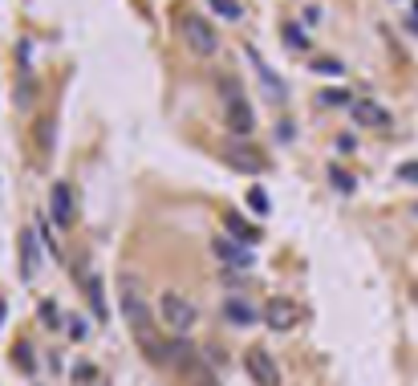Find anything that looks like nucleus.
Returning a JSON list of instances; mask_svg holds the SVG:
<instances>
[{
  "mask_svg": "<svg viewBox=\"0 0 418 386\" xmlns=\"http://www.w3.org/2000/svg\"><path fill=\"white\" fill-rule=\"evenodd\" d=\"M118 305H122V317H126V325H130V338L138 341V350L146 354V362L162 366L167 354H171V346H167V338L159 334V322H155V313H150V305H146L143 289H138L130 276L118 281Z\"/></svg>",
  "mask_w": 418,
  "mask_h": 386,
  "instance_id": "1",
  "label": "nucleus"
},
{
  "mask_svg": "<svg viewBox=\"0 0 418 386\" xmlns=\"http://www.w3.org/2000/svg\"><path fill=\"white\" fill-rule=\"evenodd\" d=\"M167 362H171V370H175L187 386H220V378L203 366V358L195 354V346H187V341H171Z\"/></svg>",
  "mask_w": 418,
  "mask_h": 386,
  "instance_id": "2",
  "label": "nucleus"
},
{
  "mask_svg": "<svg viewBox=\"0 0 418 386\" xmlns=\"http://www.w3.org/2000/svg\"><path fill=\"white\" fill-rule=\"evenodd\" d=\"M159 322L171 329V334H191V325L199 322V313H195V305L183 297V293H175V289H167L159 297Z\"/></svg>",
  "mask_w": 418,
  "mask_h": 386,
  "instance_id": "3",
  "label": "nucleus"
},
{
  "mask_svg": "<svg viewBox=\"0 0 418 386\" xmlns=\"http://www.w3.org/2000/svg\"><path fill=\"white\" fill-rule=\"evenodd\" d=\"M224 102H227V127H232V134L248 139L256 130V114H252V106H248V98H244V90L236 81H224Z\"/></svg>",
  "mask_w": 418,
  "mask_h": 386,
  "instance_id": "4",
  "label": "nucleus"
},
{
  "mask_svg": "<svg viewBox=\"0 0 418 386\" xmlns=\"http://www.w3.org/2000/svg\"><path fill=\"white\" fill-rule=\"evenodd\" d=\"M244 370L252 374L256 386H280V366H276L273 358H268V350H260V346H252V350L244 354Z\"/></svg>",
  "mask_w": 418,
  "mask_h": 386,
  "instance_id": "5",
  "label": "nucleus"
},
{
  "mask_svg": "<svg viewBox=\"0 0 418 386\" xmlns=\"http://www.w3.org/2000/svg\"><path fill=\"white\" fill-rule=\"evenodd\" d=\"M264 322H268V329H292V325L301 322V305L297 301H289V297H268V305H264V313H260Z\"/></svg>",
  "mask_w": 418,
  "mask_h": 386,
  "instance_id": "6",
  "label": "nucleus"
},
{
  "mask_svg": "<svg viewBox=\"0 0 418 386\" xmlns=\"http://www.w3.org/2000/svg\"><path fill=\"white\" fill-rule=\"evenodd\" d=\"M211 252L224 260V264H236V269H252V248L248 244H240V240H227V236H215L211 240Z\"/></svg>",
  "mask_w": 418,
  "mask_h": 386,
  "instance_id": "7",
  "label": "nucleus"
},
{
  "mask_svg": "<svg viewBox=\"0 0 418 386\" xmlns=\"http://www.w3.org/2000/svg\"><path fill=\"white\" fill-rule=\"evenodd\" d=\"M49 211H53V224L61 228H73V192H69V183H57L53 192H49Z\"/></svg>",
  "mask_w": 418,
  "mask_h": 386,
  "instance_id": "8",
  "label": "nucleus"
},
{
  "mask_svg": "<svg viewBox=\"0 0 418 386\" xmlns=\"http://www.w3.org/2000/svg\"><path fill=\"white\" fill-rule=\"evenodd\" d=\"M183 25H187V41L195 45V53H215V49H220V37H215V29H211L208 21L187 16Z\"/></svg>",
  "mask_w": 418,
  "mask_h": 386,
  "instance_id": "9",
  "label": "nucleus"
},
{
  "mask_svg": "<svg viewBox=\"0 0 418 386\" xmlns=\"http://www.w3.org/2000/svg\"><path fill=\"white\" fill-rule=\"evenodd\" d=\"M81 289H85V301H90V313H94L97 322H106V293H102V281H97V273H90V269H81Z\"/></svg>",
  "mask_w": 418,
  "mask_h": 386,
  "instance_id": "10",
  "label": "nucleus"
},
{
  "mask_svg": "<svg viewBox=\"0 0 418 386\" xmlns=\"http://www.w3.org/2000/svg\"><path fill=\"white\" fill-rule=\"evenodd\" d=\"M354 114H357V122H366V127H378V130H386L394 118H390V110H382L374 98H362V102H354Z\"/></svg>",
  "mask_w": 418,
  "mask_h": 386,
  "instance_id": "11",
  "label": "nucleus"
},
{
  "mask_svg": "<svg viewBox=\"0 0 418 386\" xmlns=\"http://www.w3.org/2000/svg\"><path fill=\"white\" fill-rule=\"evenodd\" d=\"M224 317H227V325H240V329H244V325H256L260 313L248 305L244 297H227V301H224Z\"/></svg>",
  "mask_w": 418,
  "mask_h": 386,
  "instance_id": "12",
  "label": "nucleus"
},
{
  "mask_svg": "<svg viewBox=\"0 0 418 386\" xmlns=\"http://www.w3.org/2000/svg\"><path fill=\"white\" fill-rule=\"evenodd\" d=\"M37 236H32V228H25L20 232V276L25 281H32V273H37Z\"/></svg>",
  "mask_w": 418,
  "mask_h": 386,
  "instance_id": "13",
  "label": "nucleus"
},
{
  "mask_svg": "<svg viewBox=\"0 0 418 386\" xmlns=\"http://www.w3.org/2000/svg\"><path fill=\"white\" fill-rule=\"evenodd\" d=\"M227 232H232V240L248 244V248H252V244H260V228H252L244 216H236V211L227 216Z\"/></svg>",
  "mask_w": 418,
  "mask_h": 386,
  "instance_id": "14",
  "label": "nucleus"
},
{
  "mask_svg": "<svg viewBox=\"0 0 418 386\" xmlns=\"http://www.w3.org/2000/svg\"><path fill=\"white\" fill-rule=\"evenodd\" d=\"M329 179H333V183H338L341 192H354L357 183H354V175H350V171H345V167H329Z\"/></svg>",
  "mask_w": 418,
  "mask_h": 386,
  "instance_id": "15",
  "label": "nucleus"
},
{
  "mask_svg": "<svg viewBox=\"0 0 418 386\" xmlns=\"http://www.w3.org/2000/svg\"><path fill=\"white\" fill-rule=\"evenodd\" d=\"M211 8L220 16H227V21H240V4L236 0H211Z\"/></svg>",
  "mask_w": 418,
  "mask_h": 386,
  "instance_id": "16",
  "label": "nucleus"
},
{
  "mask_svg": "<svg viewBox=\"0 0 418 386\" xmlns=\"http://www.w3.org/2000/svg\"><path fill=\"white\" fill-rule=\"evenodd\" d=\"M248 204H252V211H260V216H264V211H268V195L260 192V187H252V192H248Z\"/></svg>",
  "mask_w": 418,
  "mask_h": 386,
  "instance_id": "17",
  "label": "nucleus"
},
{
  "mask_svg": "<svg viewBox=\"0 0 418 386\" xmlns=\"http://www.w3.org/2000/svg\"><path fill=\"white\" fill-rule=\"evenodd\" d=\"M16 366H20V370H32V358H29V346H25V341L16 346Z\"/></svg>",
  "mask_w": 418,
  "mask_h": 386,
  "instance_id": "18",
  "label": "nucleus"
},
{
  "mask_svg": "<svg viewBox=\"0 0 418 386\" xmlns=\"http://www.w3.org/2000/svg\"><path fill=\"white\" fill-rule=\"evenodd\" d=\"M317 69L321 74H341V62H317Z\"/></svg>",
  "mask_w": 418,
  "mask_h": 386,
  "instance_id": "19",
  "label": "nucleus"
},
{
  "mask_svg": "<svg viewBox=\"0 0 418 386\" xmlns=\"http://www.w3.org/2000/svg\"><path fill=\"white\" fill-rule=\"evenodd\" d=\"M69 334H73V338H78V341H81V338H85V325H81V322H78V317H73V322H69Z\"/></svg>",
  "mask_w": 418,
  "mask_h": 386,
  "instance_id": "20",
  "label": "nucleus"
},
{
  "mask_svg": "<svg viewBox=\"0 0 418 386\" xmlns=\"http://www.w3.org/2000/svg\"><path fill=\"white\" fill-rule=\"evenodd\" d=\"M325 102H338L341 106V102H345V90H325Z\"/></svg>",
  "mask_w": 418,
  "mask_h": 386,
  "instance_id": "21",
  "label": "nucleus"
},
{
  "mask_svg": "<svg viewBox=\"0 0 418 386\" xmlns=\"http://www.w3.org/2000/svg\"><path fill=\"white\" fill-rule=\"evenodd\" d=\"M398 175H402V179H414V183H418V167H402Z\"/></svg>",
  "mask_w": 418,
  "mask_h": 386,
  "instance_id": "22",
  "label": "nucleus"
},
{
  "mask_svg": "<svg viewBox=\"0 0 418 386\" xmlns=\"http://www.w3.org/2000/svg\"><path fill=\"white\" fill-rule=\"evenodd\" d=\"M0 317H4V301H0Z\"/></svg>",
  "mask_w": 418,
  "mask_h": 386,
  "instance_id": "23",
  "label": "nucleus"
}]
</instances>
